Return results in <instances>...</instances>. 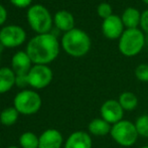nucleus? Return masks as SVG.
<instances>
[{
    "label": "nucleus",
    "mask_w": 148,
    "mask_h": 148,
    "mask_svg": "<svg viewBox=\"0 0 148 148\" xmlns=\"http://www.w3.org/2000/svg\"><path fill=\"white\" fill-rule=\"evenodd\" d=\"M25 51L32 64L47 66L59 56L60 43L51 32L37 34L28 41Z\"/></svg>",
    "instance_id": "f257e3e1"
},
{
    "label": "nucleus",
    "mask_w": 148,
    "mask_h": 148,
    "mask_svg": "<svg viewBox=\"0 0 148 148\" xmlns=\"http://www.w3.org/2000/svg\"><path fill=\"white\" fill-rule=\"evenodd\" d=\"M62 47L71 57L81 58L87 55L91 49V39L85 31L74 28L64 32L62 38Z\"/></svg>",
    "instance_id": "f03ea898"
},
{
    "label": "nucleus",
    "mask_w": 148,
    "mask_h": 148,
    "mask_svg": "<svg viewBox=\"0 0 148 148\" xmlns=\"http://www.w3.org/2000/svg\"><path fill=\"white\" fill-rule=\"evenodd\" d=\"M26 19L29 26L37 34L49 33L53 23L49 11L41 4H35L28 8Z\"/></svg>",
    "instance_id": "7ed1b4c3"
},
{
    "label": "nucleus",
    "mask_w": 148,
    "mask_h": 148,
    "mask_svg": "<svg viewBox=\"0 0 148 148\" xmlns=\"http://www.w3.org/2000/svg\"><path fill=\"white\" fill-rule=\"evenodd\" d=\"M110 136L120 146L131 147L137 142L139 134L134 123L123 119L120 122L112 125Z\"/></svg>",
    "instance_id": "20e7f679"
},
{
    "label": "nucleus",
    "mask_w": 148,
    "mask_h": 148,
    "mask_svg": "<svg viewBox=\"0 0 148 148\" xmlns=\"http://www.w3.org/2000/svg\"><path fill=\"white\" fill-rule=\"evenodd\" d=\"M145 37L142 31L137 28H128L124 30L119 40V51L125 57H134L143 49Z\"/></svg>",
    "instance_id": "39448f33"
},
{
    "label": "nucleus",
    "mask_w": 148,
    "mask_h": 148,
    "mask_svg": "<svg viewBox=\"0 0 148 148\" xmlns=\"http://www.w3.org/2000/svg\"><path fill=\"white\" fill-rule=\"evenodd\" d=\"M41 97L37 92L32 90H22L15 96L13 100V107L22 115H33L41 108Z\"/></svg>",
    "instance_id": "423d86ee"
},
{
    "label": "nucleus",
    "mask_w": 148,
    "mask_h": 148,
    "mask_svg": "<svg viewBox=\"0 0 148 148\" xmlns=\"http://www.w3.org/2000/svg\"><path fill=\"white\" fill-rule=\"evenodd\" d=\"M28 84L33 89H45L53 81V71L47 64H34L27 74Z\"/></svg>",
    "instance_id": "0eeeda50"
},
{
    "label": "nucleus",
    "mask_w": 148,
    "mask_h": 148,
    "mask_svg": "<svg viewBox=\"0 0 148 148\" xmlns=\"http://www.w3.org/2000/svg\"><path fill=\"white\" fill-rule=\"evenodd\" d=\"M26 39V32L19 25H6L0 29V43L4 47L13 49L21 45Z\"/></svg>",
    "instance_id": "6e6552de"
},
{
    "label": "nucleus",
    "mask_w": 148,
    "mask_h": 148,
    "mask_svg": "<svg viewBox=\"0 0 148 148\" xmlns=\"http://www.w3.org/2000/svg\"><path fill=\"white\" fill-rule=\"evenodd\" d=\"M124 110L121 107L117 100L110 99L105 101L102 104L100 108V114L101 118H103L105 121H107L109 124L114 125L116 123L123 120L124 117Z\"/></svg>",
    "instance_id": "1a4fd4ad"
},
{
    "label": "nucleus",
    "mask_w": 148,
    "mask_h": 148,
    "mask_svg": "<svg viewBox=\"0 0 148 148\" xmlns=\"http://www.w3.org/2000/svg\"><path fill=\"white\" fill-rule=\"evenodd\" d=\"M123 21L119 16L111 15L110 17L104 19L102 24V31L104 35L109 39H116L121 37L123 34Z\"/></svg>",
    "instance_id": "9d476101"
},
{
    "label": "nucleus",
    "mask_w": 148,
    "mask_h": 148,
    "mask_svg": "<svg viewBox=\"0 0 148 148\" xmlns=\"http://www.w3.org/2000/svg\"><path fill=\"white\" fill-rule=\"evenodd\" d=\"M64 142L62 134L57 129H47L39 136L38 148H60Z\"/></svg>",
    "instance_id": "9b49d317"
},
{
    "label": "nucleus",
    "mask_w": 148,
    "mask_h": 148,
    "mask_svg": "<svg viewBox=\"0 0 148 148\" xmlns=\"http://www.w3.org/2000/svg\"><path fill=\"white\" fill-rule=\"evenodd\" d=\"M93 140L91 134L85 131L73 132L64 143V148H92Z\"/></svg>",
    "instance_id": "f8f14e48"
},
{
    "label": "nucleus",
    "mask_w": 148,
    "mask_h": 148,
    "mask_svg": "<svg viewBox=\"0 0 148 148\" xmlns=\"http://www.w3.org/2000/svg\"><path fill=\"white\" fill-rule=\"evenodd\" d=\"M31 64L30 58L23 51H17L11 59V69L15 75H27L32 68Z\"/></svg>",
    "instance_id": "ddd939ff"
},
{
    "label": "nucleus",
    "mask_w": 148,
    "mask_h": 148,
    "mask_svg": "<svg viewBox=\"0 0 148 148\" xmlns=\"http://www.w3.org/2000/svg\"><path fill=\"white\" fill-rule=\"evenodd\" d=\"M53 23L58 29L68 32L75 28V18L71 12L66 10H60L55 14Z\"/></svg>",
    "instance_id": "4468645a"
},
{
    "label": "nucleus",
    "mask_w": 148,
    "mask_h": 148,
    "mask_svg": "<svg viewBox=\"0 0 148 148\" xmlns=\"http://www.w3.org/2000/svg\"><path fill=\"white\" fill-rule=\"evenodd\" d=\"M112 125L103 118H95L89 123L88 132L94 136H106L110 134Z\"/></svg>",
    "instance_id": "2eb2a0df"
},
{
    "label": "nucleus",
    "mask_w": 148,
    "mask_h": 148,
    "mask_svg": "<svg viewBox=\"0 0 148 148\" xmlns=\"http://www.w3.org/2000/svg\"><path fill=\"white\" fill-rule=\"evenodd\" d=\"M15 73L11 68H0V94L7 93L15 85Z\"/></svg>",
    "instance_id": "dca6fc26"
},
{
    "label": "nucleus",
    "mask_w": 148,
    "mask_h": 148,
    "mask_svg": "<svg viewBox=\"0 0 148 148\" xmlns=\"http://www.w3.org/2000/svg\"><path fill=\"white\" fill-rule=\"evenodd\" d=\"M122 21L126 27L128 28H137V26L140 24L141 14L135 8H127L122 15Z\"/></svg>",
    "instance_id": "f3484780"
},
{
    "label": "nucleus",
    "mask_w": 148,
    "mask_h": 148,
    "mask_svg": "<svg viewBox=\"0 0 148 148\" xmlns=\"http://www.w3.org/2000/svg\"><path fill=\"white\" fill-rule=\"evenodd\" d=\"M118 102L124 111H134L138 106V98L132 92H123L118 98Z\"/></svg>",
    "instance_id": "a211bd4d"
},
{
    "label": "nucleus",
    "mask_w": 148,
    "mask_h": 148,
    "mask_svg": "<svg viewBox=\"0 0 148 148\" xmlns=\"http://www.w3.org/2000/svg\"><path fill=\"white\" fill-rule=\"evenodd\" d=\"M19 112L14 107H7L0 113V122L4 126H12L16 123Z\"/></svg>",
    "instance_id": "6ab92c4d"
},
{
    "label": "nucleus",
    "mask_w": 148,
    "mask_h": 148,
    "mask_svg": "<svg viewBox=\"0 0 148 148\" xmlns=\"http://www.w3.org/2000/svg\"><path fill=\"white\" fill-rule=\"evenodd\" d=\"M19 145L21 148H38L39 137L30 131L24 132L19 137Z\"/></svg>",
    "instance_id": "aec40b11"
},
{
    "label": "nucleus",
    "mask_w": 148,
    "mask_h": 148,
    "mask_svg": "<svg viewBox=\"0 0 148 148\" xmlns=\"http://www.w3.org/2000/svg\"><path fill=\"white\" fill-rule=\"evenodd\" d=\"M134 124L139 136L148 137V114H143L139 116Z\"/></svg>",
    "instance_id": "412c9836"
},
{
    "label": "nucleus",
    "mask_w": 148,
    "mask_h": 148,
    "mask_svg": "<svg viewBox=\"0 0 148 148\" xmlns=\"http://www.w3.org/2000/svg\"><path fill=\"white\" fill-rule=\"evenodd\" d=\"M135 77L138 81L148 83V64H141L135 69Z\"/></svg>",
    "instance_id": "4be33fe9"
},
{
    "label": "nucleus",
    "mask_w": 148,
    "mask_h": 148,
    "mask_svg": "<svg viewBox=\"0 0 148 148\" xmlns=\"http://www.w3.org/2000/svg\"><path fill=\"white\" fill-rule=\"evenodd\" d=\"M97 11H98L99 16L103 18V19H106V18L113 15V14H112V7H111V5L108 3H101L98 6Z\"/></svg>",
    "instance_id": "5701e85b"
},
{
    "label": "nucleus",
    "mask_w": 148,
    "mask_h": 148,
    "mask_svg": "<svg viewBox=\"0 0 148 148\" xmlns=\"http://www.w3.org/2000/svg\"><path fill=\"white\" fill-rule=\"evenodd\" d=\"M15 86H17L20 89H24L27 86H29L28 84V77L27 75H16L15 78ZM25 90V89H24Z\"/></svg>",
    "instance_id": "b1692460"
},
{
    "label": "nucleus",
    "mask_w": 148,
    "mask_h": 148,
    "mask_svg": "<svg viewBox=\"0 0 148 148\" xmlns=\"http://www.w3.org/2000/svg\"><path fill=\"white\" fill-rule=\"evenodd\" d=\"M10 2H11L15 7L25 8L30 5L32 0H10Z\"/></svg>",
    "instance_id": "393cba45"
},
{
    "label": "nucleus",
    "mask_w": 148,
    "mask_h": 148,
    "mask_svg": "<svg viewBox=\"0 0 148 148\" xmlns=\"http://www.w3.org/2000/svg\"><path fill=\"white\" fill-rule=\"evenodd\" d=\"M140 25L142 29L145 32L148 33V9L145 10L142 14H141V19H140Z\"/></svg>",
    "instance_id": "a878e982"
},
{
    "label": "nucleus",
    "mask_w": 148,
    "mask_h": 148,
    "mask_svg": "<svg viewBox=\"0 0 148 148\" xmlns=\"http://www.w3.org/2000/svg\"><path fill=\"white\" fill-rule=\"evenodd\" d=\"M7 19V10L2 4H0V25L4 24Z\"/></svg>",
    "instance_id": "bb28decb"
},
{
    "label": "nucleus",
    "mask_w": 148,
    "mask_h": 148,
    "mask_svg": "<svg viewBox=\"0 0 148 148\" xmlns=\"http://www.w3.org/2000/svg\"><path fill=\"white\" fill-rule=\"evenodd\" d=\"M3 47H3V45H1V43H0V53H2V49H3Z\"/></svg>",
    "instance_id": "cd10ccee"
},
{
    "label": "nucleus",
    "mask_w": 148,
    "mask_h": 148,
    "mask_svg": "<svg viewBox=\"0 0 148 148\" xmlns=\"http://www.w3.org/2000/svg\"><path fill=\"white\" fill-rule=\"evenodd\" d=\"M7 148H19V147L15 146V145H11V146H8Z\"/></svg>",
    "instance_id": "c85d7f7f"
},
{
    "label": "nucleus",
    "mask_w": 148,
    "mask_h": 148,
    "mask_svg": "<svg viewBox=\"0 0 148 148\" xmlns=\"http://www.w3.org/2000/svg\"><path fill=\"white\" fill-rule=\"evenodd\" d=\"M140 148H148V145H145V146H142V147H140Z\"/></svg>",
    "instance_id": "c756f323"
},
{
    "label": "nucleus",
    "mask_w": 148,
    "mask_h": 148,
    "mask_svg": "<svg viewBox=\"0 0 148 148\" xmlns=\"http://www.w3.org/2000/svg\"><path fill=\"white\" fill-rule=\"evenodd\" d=\"M143 2H145L146 4H148V0H143Z\"/></svg>",
    "instance_id": "7c9ffc66"
},
{
    "label": "nucleus",
    "mask_w": 148,
    "mask_h": 148,
    "mask_svg": "<svg viewBox=\"0 0 148 148\" xmlns=\"http://www.w3.org/2000/svg\"><path fill=\"white\" fill-rule=\"evenodd\" d=\"M0 147H1V139H0Z\"/></svg>",
    "instance_id": "2f4dec72"
},
{
    "label": "nucleus",
    "mask_w": 148,
    "mask_h": 148,
    "mask_svg": "<svg viewBox=\"0 0 148 148\" xmlns=\"http://www.w3.org/2000/svg\"><path fill=\"white\" fill-rule=\"evenodd\" d=\"M0 62H1V59H0Z\"/></svg>",
    "instance_id": "473e14b6"
}]
</instances>
